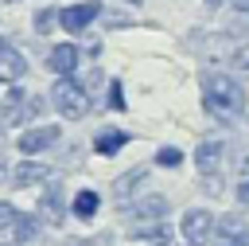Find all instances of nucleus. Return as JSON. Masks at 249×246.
<instances>
[{
	"label": "nucleus",
	"instance_id": "obj_25",
	"mask_svg": "<svg viewBox=\"0 0 249 246\" xmlns=\"http://www.w3.org/2000/svg\"><path fill=\"white\" fill-rule=\"evenodd\" d=\"M237 8H245V12H249V0H237Z\"/></svg>",
	"mask_w": 249,
	"mask_h": 246
},
{
	"label": "nucleus",
	"instance_id": "obj_6",
	"mask_svg": "<svg viewBox=\"0 0 249 246\" xmlns=\"http://www.w3.org/2000/svg\"><path fill=\"white\" fill-rule=\"evenodd\" d=\"M23 74H27V59H23L8 39H0V82H4V86H16Z\"/></svg>",
	"mask_w": 249,
	"mask_h": 246
},
{
	"label": "nucleus",
	"instance_id": "obj_22",
	"mask_svg": "<svg viewBox=\"0 0 249 246\" xmlns=\"http://www.w3.org/2000/svg\"><path fill=\"white\" fill-rule=\"evenodd\" d=\"M109 105H113V109H124V98H121V82H117V78L109 82Z\"/></svg>",
	"mask_w": 249,
	"mask_h": 246
},
{
	"label": "nucleus",
	"instance_id": "obj_5",
	"mask_svg": "<svg viewBox=\"0 0 249 246\" xmlns=\"http://www.w3.org/2000/svg\"><path fill=\"white\" fill-rule=\"evenodd\" d=\"M58 141V125H35V129H27V133H19V152L23 156H35V152H47L51 144Z\"/></svg>",
	"mask_w": 249,
	"mask_h": 246
},
{
	"label": "nucleus",
	"instance_id": "obj_24",
	"mask_svg": "<svg viewBox=\"0 0 249 246\" xmlns=\"http://www.w3.org/2000/svg\"><path fill=\"white\" fill-rule=\"evenodd\" d=\"M237 199H241V203H249V180H241V184H237Z\"/></svg>",
	"mask_w": 249,
	"mask_h": 246
},
{
	"label": "nucleus",
	"instance_id": "obj_26",
	"mask_svg": "<svg viewBox=\"0 0 249 246\" xmlns=\"http://www.w3.org/2000/svg\"><path fill=\"white\" fill-rule=\"evenodd\" d=\"M66 246H89V242H66Z\"/></svg>",
	"mask_w": 249,
	"mask_h": 246
},
{
	"label": "nucleus",
	"instance_id": "obj_19",
	"mask_svg": "<svg viewBox=\"0 0 249 246\" xmlns=\"http://www.w3.org/2000/svg\"><path fill=\"white\" fill-rule=\"evenodd\" d=\"M58 20V12L54 8H39L35 12V31H51V23Z\"/></svg>",
	"mask_w": 249,
	"mask_h": 246
},
{
	"label": "nucleus",
	"instance_id": "obj_21",
	"mask_svg": "<svg viewBox=\"0 0 249 246\" xmlns=\"http://www.w3.org/2000/svg\"><path fill=\"white\" fill-rule=\"evenodd\" d=\"M16 215H19V211H16L12 203H0V230H8V226L16 223Z\"/></svg>",
	"mask_w": 249,
	"mask_h": 246
},
{
	"label": "nucleus",
	"instance_id": "obj_13",
	"mask_svg": "<svg viewBox=\"0 0 249 246\" xmlns=\"http://www.w3.org/2000/svg\"><path fill=\"white\" fill-rule=\"evenodd\" d=\"M124 141H128V137H124L121 129H101V133L93 137V152H97V156H117V152L124 148Z\"/></svg>",
	"mask_w": 249,
	"mask_h": 246
},
{
	"label": "nucleus",
	"instance_id": "obj_28",
	"mask_svg": "<svg viewBox=\"0 0 249 246\" xmlns=\"http://www.w3.org/2000/svg\"><path fill=\"white\" fill-rule=\"evenodd\" d=\"M128 4H140V0H128Z\"/></svg>",
	"mask_w": 249,
	"mask_h": 246
},
{
	"label": "nucleus",
	"instance_id": "obj_10",
	"mask_svg": "<svg viewBox=\"0 0 249 246\" xmlns=\"http://www.w3.org/2000/svg\"><path fill=\"white\" fill-rule=\"evenodd\" d=\"M39 215H43V223H51V226L66 223V203H62V187H58V184H51V187L43 191V199H39Z\"/></svg>",
	"mask_w": 249,
	"mask_h": 246
},
{
	"label": "nucleus",
	"instance_id": "obj_11",
	"mask_svg": "<svg viewBox=\"0 0 249 246\" xmlns=\"http://www.w3.org/2000/svg\"><path fill=\"white\" fill-rule=\"evenodd\" d=\"M222 156H226V144H222V141H202L198 152H195V164H198L202 176H214L218 164H222Z\"/></svg>",
	"mask_w": 249,
	"mask_h": 246
},
{
	"label": "nucleus",
	"instance_id": "obj_16",
	"mask_svg": "<svg viewBox=\"0 0 249 246\" xmlns=\"http://www.w3.org/2000/svg\"><path fill=\"white\" fill-rule=\"evenodd\" d=\"M12 230H16V242H31V238L39 234V219H35V215H16Z\"/></svg>",
	"mask_w": 249,
	"mask_h": 246
},
{
	"label": "nucleus",
	"instance_id": "obj_9",
	"mask_svg": "<svg viewBox=\"0 0 249 246\" xmlns=\"http://www.w3.org/2000/svg\"><path fill=\"white\" fill-rule=\"evenodd\" d=\"M47 176H51V168L39 164V160H19L12 168V184L16 187H39V184H47Z\"/></svg>",
	"mask_w": 249,
	"mask_h": 246
},
{
	"label": "nucleus",
	"instance_id": "obj_23",
	"mask_svg": "<svg viewBox=\"0 0 249 246\" xmlns=\"http://www.w3.org/2000/svg\"><path fill=\"white\" fill-rule=\"evenodd\" d=\"M214 246H245V234H241V238H233V234H218Z\"/></svg>",
	"mask_w": 249,
	"mask_h": 246
},
{
	"label": "nucleus",
	"instance_id": "obj_15",
	"mask_svg": "<svg viewBox=\"0 0 249 246\" xmlns=\"http://www.w3.org/2000/svg\"><path fill=\"white\" fill-rule=\"evenodd\" d=\"M97 207H101V199H97V191H89V187H82V191L74 195V203H70V211H74L78 219H93Z\"/></svg>",
	"mask_w": 249,
	"mask_h": 246
},
{
	"label": "nucleus",
	"instance_id": "obj_4",
	"mask_svg": "<svg viewBox=\"0 0 249 246\" xmlns=\"http://www.w3.org/2000/svg\"><path fill=\"white\" fill-rule=\"evenodd\" d=\"M97 16H101V4H97V0H82V4L62 8V12H58V23H62V31H86Z\"/></svg>",
	"mask_w": 249,
	"mask_h": 246
},
{
	"label": "nucleus",
	"instance_id": "obj_18",
	"mask_svg": "<svg viewBox=\"0 0 249 246\" xmlns=\"http://www.w3.org/2000/svg\"><path fill=\"white\" fill-rule=\"evenodd\" d=\"M218 234H233V238H241V234H245V219H237V215L218 219Z\"/></svg>",
	"mask_w": 249,
	"mask_h": 246
},
{
	"label": "nucleus",
	"instance_id": "obj_8",
	"mask_svg": "<svg viewBox=\"0 0 249 246\" xmlns=\"http://www.w3.org/2000/svg\"><path fill=\"white\" fill-rule=\"evenodd\" d=\"M144 184H148V168H128V172H121V176L113 180V199H117V203H128Z\"/></svg>",
	"mask_w": 249,
	"mask_h": 246
},
{
	"label": "nucleus",
	"instance_id": "obj_27",
	"mask_svg": "<svg viewBox=\"0 0 249 246\" xmlns=\"http://www.w3.org/2000/svg\"><path fill=\"white\" fill-rule=\"evenodd\" d=\"M206 4H210V8H218V4H222V0H206Z\"/></svg>",
	"mask_w": 249,
	"mask_h": 246
},
{
	"label": "nucleus",
	"instance_id": "obj_14",
	"mask_svg": "<svg viewBox=\"0 0 249 246\" xmlns=\"http://www.w3.org/2000/svg\"><path fill=\"white\" fill-rule=\"evenodd\" d=\"M136 242H152V246H171V230L163 223H144V226H132L128 230Z\"/></svg>",
	"mask_w": 249,
	"mask_h": 246
},
{
	"label": "nucleus",
	"instance_id": "obj_1",
	"mask_svg": "<svg viewBox=\"0 0 249 246\" xmlns=\"http://www.w3.org/2000/svg\"><path fill=\"white\" fill-rule=\"evenodd\" d=\"M202 105L218 117V121H233L245 109V90L230 78V74H206L202 78Z\"/></svg>",
	"mask_w": 249,
	"mask_h": 246
},
{
	"label": "nucleus",
	"instance_id": "obj_7",
	"mask_svg": "<svg viewBox=\"0 0 249 246\" xmlns=\"http://www.w3.org/2000/svg\"><path fill=\"white\" fill-rule=\"evenodd\" d=\"M47 66H51L58 78H70V74L82 66V51H78L74 43H58V47H51V55H47Z\"/></svg>",
	"mask_w": 249,
	"mask_h": 246
},
{
	"label": "nucleus",
	"instance_id": "obj_20",
	"mask_svg": "<svg viewBox=\"0 0 249 246\" xmlns=\"http://www.w3.org/2000/svg\"><path fill=\"white\" fill-rule=\"evenodd\" d=\"M230 62H233V70H237V74H249V43H241V47L233 51V59H230Z\"/></svg>",
	"mask_w": 249,
	"mask_h": 246
},
{
	"label": "nucleus",
	"instance_id": "obj_3",
	"mask_svg": "<svg viewBox=\"0 0 249 246\" xmlns=\"http://www.w3.org/2000/svg\"><path fill=\"white\" fill-rule=\"evenodd\" d=\"M210 230H214V215H210L206 207H191V211L183 215V223H179V234H183L191 246L206 242V238H210Z\"/></svg>",
	"mask_w": 249,
	"mask_h": 246
},
{
	"label": "nucleus",
	"instance_id": "obj_2",
	"mask_svg": "<svg viewBox=\"0 0 249 246\" xmlns=\"http://www.w3.org/2000/svg\"><path fill=\"white\" fill-rule=\"evenodd\" d=\"M51 102H54V109L62 113V117H86L89 113V94H86V86L78 82V78H58L54 86H51Z\"/></svg>",
	"mask_w": 249,
	"mask_h": 246
},
{
	"label": "nucleus",
	"instance_id": "obj_17",
	"mask_svg": "<svg viewBox=\"0 0 249 246\" xmlns=\"http://www.w3.org/2000/svg\"><path fill=\"white\" fill-rule=\"evenodd\" d=\"M179 160H183V152H179L175 144H163V148L156 152V164H160V168H179Z\"/></svg>",
	"mask_w": 249,
	"mask_h": 246
},
{
	"label": "nucleus",
	"instance_id": "obj_12",
	"mask_svg": "<svg viewBox=\"0 0 249 246\" xmlns=\"http://www.w3.org/2000/svg\"><path fill=\"white\" fill-rule=\"evenodd\" d=\"M163 215H167V199L163 195H144L132 207V219H140V226L144 223H163Z\"/></svg>",
	"mask_w": 249,
	"mask_h": 246
}]
</instances>
